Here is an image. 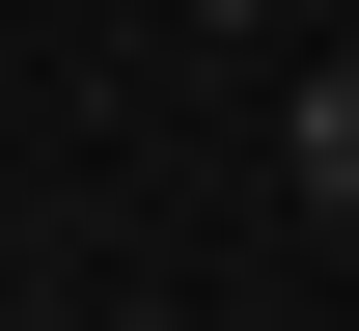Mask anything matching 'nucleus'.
I'll return each mask as SVG.
<instances>
[{"instance_id": "nucleus-2", "label": "nucleus", "mask_w": 359, "mask_h": 331, "mask_svg": "<svg viewBox=\"0 0 359 331\" xmlns=\"http://www.w3.org/2000/svg\"><path fill=\"white\" fill-rule=\"evenodd\" d=\"M194 28H276V0H194Z\"/></svg>"}, {"instance_id": "nucleus-1", "label": "nucleus", "mask_w": 359, "mask_h": 331, "mask_svg": "<svg viewBox=\"0 0 359 331\" xmlns=\"http://www.w3.org/2000/svg\"><path fill=\"white\" fill-rule=\"evenodd\" d=\"M276 193H304V221H359V55H332L304 111H276Z\"/></svg>"}]
</instances>
